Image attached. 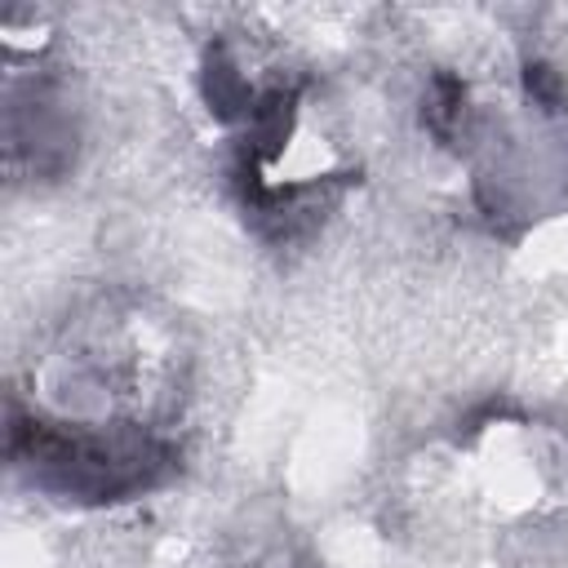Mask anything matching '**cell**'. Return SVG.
Wrapping results in <instances>:
<instances>
[{
    "label": "cell",
    "instance_id": "6da1fadb",
    "mask_svg": "<svg viewBox=\"0 0 568 568\" xmlns=\"http://www.w3.org/2000/svg\"><path fill=\"white\" fill-rule=\"evenodd\" d=\"M9 457L53 497L67 501H129L164 484L178 448L133 422L120 426H58L44 417L9 413Z\"/></svg>",
    "mask_w": 568,
    "mask_h": 568
}]
</instances>
